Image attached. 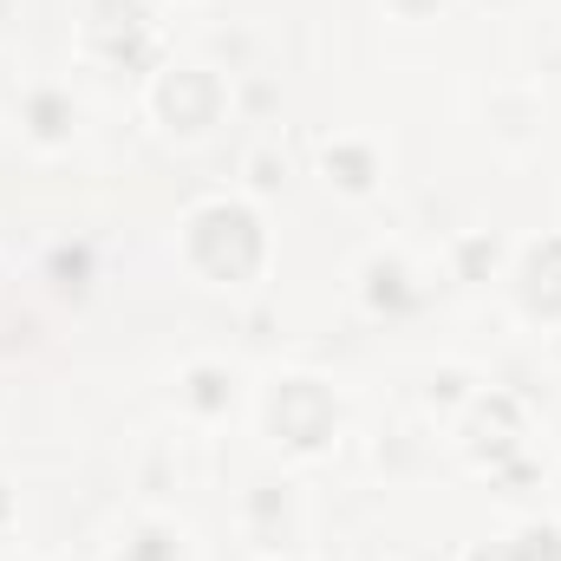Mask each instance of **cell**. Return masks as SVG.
Wrapping results in <instances>:
<instances>
[{"mask_svg": "<svg viewBox=\"0 0 561 561\" xmlns=\"http://www.w3.org/2000/svg\"><path fill=\"white\" fill-rule=\"evenodd\" d=\"M131 561H170V542H163V536H144V549Z\"/></svg>", "mask_w": 561, "mask_h": 561, "instance_id": "obj_10", "label": "cell"}, {"mask_svg": "<svg viewBox=\"0 0 561 561\" xmlns=\"http://www.w3.org/2000/svg\"><path fill=\"white\" fill-rule=\"evenodd\" d=\"M399 294H405V287H399L392 268H379V275H373V300H399Z\"/></svg>", "mask_w": 561, "mask_h": 561, "instance_id": "obj_9", "label": "cell"}, {"mask_svg": "<svg viewBox=\"0 0 561 561\" xmlns=\"http://www.w3.org/2000/svg\"><path fill=\"white\" fill-rule=\"evenodd\" d=\"M483 262H490V249H483V242H470V249H463V268H470V275H483Z\"/></svg>", "mask_w": 561, "mask_h": 561, "instance_id": "obj_11", "label": "cell"}, {"mask_svg": "<svg viewBox=\"0 0 561 561\" xmlns=\"http://www.w3.org/2000/svg\"><path fill=\"white\" fill-rule=\"evenodd\" d=\"M33 125H39L46 138H59V131H66V105H59V99H39V105H33Z\"/></svg>", "mask_w": 561, "mask_h": 561, "instance_id": "obj_7", "label": "cell"}, {"mask_svg": "<svg viewBox=\"0 0 561 561\" xmlns=\"http://www.w3.org/2000/svg\"><path fill=\"white\" fill-rule=\"evenodd\" d=\"M561 549H556V536H549V529H529V536H523V549H516V561H556Z\"/></svg>", "mask_w": 561, "mask_h": 561, "instance_id": "obj_6", "label": "cell"}, {"mask_svg": "<svg viewBox=\"0 0 561 561\" xmlns=\"http://www.w3.org/2000/svg\"><path fill=\"white\" fill-rule=\"evenodd\" d=\"M477 561H510V556H477Z\"/></svg>", "mask_w": 561, "mask_h": 561, "instance_id": "obj_12", "label": "cell"}, {"mask_svg": "<svg viewBox=\"0 0 561 561\" xmlns=\"http://www.w3.org/2000/svg\"><path fill=\"white\" fill-rule=\"evenodd\" d=\"M209 112H216V85H209L203 72H176V79L163 85V118H170V125L196 131V125H209Z\"/></svg>", "mask_w": 561, "mask_h": 561, "instance_id": "obj_3", "label": "cell"}, {"mask_svg": "<svg viewBox=\"0 0 561 561\" xmlns=\"http://www.w3.org/2000/svg\"><path fill=\"white\" fill-rule=\"evenodd\" d=\"M0 516H7V496H0Z\"/></svg>", "mask_w": 561, "mask_h": 561, "instance_id": "obj_13", "label": "cell"}, {"mask_svg": "<svg viewBox=\"0 0 561 561\" xmlns=\"http://www.w3.org/2000/svg\"><path fill=\"white\" fill-rule=\"evenodd\" d=\"M275 431L287 444H320V437L333 431V399H327L320 386H280Z\"/></svg>", "mask_w": 561, "mask_h": 561, "instance_id": "obj_2", "label": "cell"}, {"mask_svg": "<svg viewBox=\"0 0 561 561\" xmlns=\"http://www.w3.org/2000/svg\"><path fill=\"white\" fill-rule=\"evenodd\" d=\"M196 262L222 280H242L262 262V236L249 209H203L196 216Z\"/></svg>", "mask_w": 561, "mask_h": 561, "instance_id": "obj_1", "label": "cell"}, {"mask_svg": "<svg viewBox=\"0 0 561 561\" xmlns=\"http://www.w3.org/2000/svg\"><path fill=\"white\" fill-rule=\"evenodd\" d=\"M327 163L340 170V183H346V190H366V170H373V163H366V150H333Z\"/></svg>", "mask_w": 561, "mask_h": 561, "instance_id": "obj_5", "label": "cell"}, {"mask_svg": "<svg viewBox=\"0 0 561 561\" xmlns=\"http://www.w3.org/2000/svg\"><path fill=\"white\" fill-rule=\"evenodd\" d=\"M523 294H529V307H561V242H542L536 255H529V280H523Z\"/></svg>", "mask_w": 561, "mask_h": 561, "instance_id": "obj_4", "label": "cell"}, {"mask_svg": "<svg viewBox=\"0 0 561 561\" xmlns=\"http://www.w3.org/2000/svg\"><path fill=\"white\" fill-rule=\"evenodd\" d=\"M196 405H222V373H196Z\"/></svg>", "mask_w": 561, "mask_h": 561, "instance_id": "obj_8", "label": "cell"}]
</instances>
